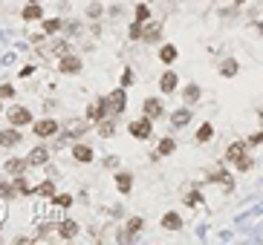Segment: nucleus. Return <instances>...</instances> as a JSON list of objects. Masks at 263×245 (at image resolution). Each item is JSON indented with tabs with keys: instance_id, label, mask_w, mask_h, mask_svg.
Listing matches in <instances>:
<instances>
[{
	"instance_id": "21",
	"label": "nucleus",
	"mask_w": 263,
	"mask_h": 245,
	"mask_svg": "<svg viewBox=\"0 0 263 245\" xmlns=\"http://www.w3.org/2000/svg\"><path fill=\"white\" fill-rule=\"evenodd\" d=\"M35 196H41V199H46V202H49V199L55 196V179H52V176H49V179H44L41 185L35 187Z\"/></svg>"
},
{
	"instance_id": "19",
	"label": "nucleus",
	"mask_w": 263,
	"mask_h": 245,
	"mask_svg": "<svg viewBox=\"0 0 263 245\" xmlns=\"http://www.w3.org/2000/svg\"><path fill=\"white\" fill-rule=\"evenodd\" d=\"M177 84H180V78H177V72H165L159 78V90H162V95H171V93H177Z\"/></svg>"
},
{
	"instance_id": "30",
	"label": "nucleus",
	"mask_w": 263,
	"mask_h": 245,
	"mask_svg": "<svg viewBox=\"0 0 263 245\" xmlns=\"http://www.w3.org/2000/svg\"><path fill=\"white\" fill-rule=\"evenodd\" d=\"M197 141H200V144H206V141H211L214 139V127H211V124H200V130H197V136H194Z\"/></svg>"
},
{
	"instance_id": "6",
	"label": "nucleus",
	"mask_w": 263,
	"mask_h": 245,
	"mask_svg": "<svg viewBox=\"0 0 263 245\" xmlns=\"http://www.w3.org/2000/svg\"><path fill=\"white\" fill-rule=\"evenodd\" d=\"M58 130H61V124L55 118H38V121H32V133L38 139H52V136H58Z\"/></svg>"
},
{
	"instance_id": "34",
	"label": "nucleus",
	"mask_w": 263,
	"mask_h": 245,
	"mask_svg": "<svg viewBox=\"0 0 263 245\" xmlns=\"http://www.w3.org/2000/svg\"><path fill=\"white\" fill-rule=\"evenodd\" d=\"M0 199H3V202H12V199H18V190H15V185H6V182H0Z\"/></svg>"
},
{
	"instance_id": "48",
	"label": "nucleus",
	"mask_w": 263,
	"mask_h": 245,
	"mask_svg": "<svg viewBox=\"0 0 263 245\" xmlns=\"http://www.w3.org/2000/svg\"><path fill=\"white\" fill-rule=\"evenodd\" d=\"M148 3H150V0H148Z\"/></svg>"
},
{
	"instance_id": "16",
	"label": "nucleus",
	"mask_w": 263,
	"mask_h": 245,
	"mask_svg": "<svg viewBox=\"0 0 263 245\" xmlns=\"http://www.w3.org/2000/svg\"><path fill=\"white\" fill-rule=\"evenodd\" d=\"M113 182H116V190H119L122 196H127V193L133 190V173H127V170H119V173L113 176Z\"/></svg>"
},
{
	"instance_id": "43",
	"label": "nucleus",
	"mask_w": 263,
	"mask_h": 245,
	"mask_svg": "<svg viewBox=\"0 0 263 245\" xmlns=\"http://www.w3.org/2000/svg\"><path fill=\"white\" fill-rule=\"evenodd\" d=\"M32 242V236H18V239H15V245H29Z\"/></svg>"
},
{
	"instance_id": "27",
	"label": "nucleus",
	"mask_w": 263,
	"mask_h": 245,
	"mask_svg": "<svg viewBox=\"0 0 263 245\" xmlns=\"http://www.w3.org/2000/svg\"><path fill=\"white\" fill-rule=\"evenodd\" d=\"M23 21H41L44 18V6L41 3H29V6H23Z\"/></svg>"
},
{
	"instance_id": "35",
	"label": "nucleus",
	"mask_w": 263,
	"mask_h": 245,
	"mask_svg": "<svg viewBox=\"0 0 263 245\" xmlns=\"http://www.w3.org/2000/svg\"><path fill=\"white\" fill-rule=\"evenodd\" d=\"M49 202H52L55 208H69V205H72V196H69V193H55Z\"/></svg>"
},
{
	"instance_id": "22",
	"label": "nucleus",
	"mask_w": 263,
	"mask_h": 245,
	"mask_svg": "<svg viewBox=\"0 0 263 245\" xmlns=\"http://www.w3.org/2000/svg\"><path fill=\"white\" fill-rule=\"evenodd\" d=\"M162 228H165V231H180V228H183V216H180L177 210H168V213L162 216Z\"/></svg>"
},
{
	"instance_id": "31",
	"label": "nucleus",
	"mask_w": 263,
	"mask_h": 245,
	"mask_svg": "<svg viewBox=\"0 0 263 245\" xmlns=\"http://www.w3.org/2000/svg\"><path fill=\"white\" fill-rule=\"evenodd\" d=\"M237 72H240V67H237V61H223V64H220V75H226V78H234V75H237Z\"/></svg>"
},
{
	"instance_id": "9",
	"label": "nucleus",
	"mask_w": 263,
	"mask_h": 245,
	"mask_svg": "<svg viewBox=\"0 0 263 245\" xmlns=\"http://www.w3.org/2000/svg\"><path fill=\"white\" fill-rule=\"evenodd\" d=\"M142 41H145V44H159L162 41V21H145V24H142Z\"/></svg>"
},
{
	"instance_id": "5",
	"label": "nucleus",
	"mask_w": 263,
	"mask_h": 245,
	"mask_svg": "<svg viewBox=\"0 0 263 245\" xmlns=\"http://www.w3.org/2000/svg\"><path fill=\"white\" fill-rule=\"evenodd\" d=\"M81 70H84V61H81L75 52H67V55L58 58V72H61V75H78Z\"/></svg>"
},
{
	"instance_id": "46",
	"label": "nucleus",
	"mask_w": 263,
	"mask_h": 245,
	"mask_svg": "<svg viewBox=\"0 0 263 245\" xmlns=\"http://www.w3.org/2000/svg\"><path fill=\"white\" fill-rule=\"evenodd\" d=\"M234 3H246V0H234Z\"/></svg>"
},
{
	"instance_id": "13",
	"label": "nucleus",
	"mask_w": 263,
	"mask_h": 245,
	"mask_svg": "<svg viewBox=\"0 0 263 245\" xmlns=\"http://www.w3.org/2000/svg\"><path fill=\"white\" fill-rule=\"evenodd\" d=\"M142 110H145V116L148 118H162L165 116V104H162V98H156V95H150V98H145V104H142Z\"/></svg>"
},
{
	"instance_id": "14",
	"label": "nucleus",
	"mask_w": 263,
	"mask_h": 245,
	"mask_svg": "<svg viewBox=\"0 0 263 245\" xmlns=\"http://www.w3.org/2000/svg\"><path fill=\"white\" fill-rule=\"evenodd\" d=\"M188 121H191V107H188V104L177 107V110L171 113V127H173V130L188 127Z\"/></svg>"
},
{
	"instance_id": "17",
	"label": "nucleus",
	"mask_w": 263,
	"mask_h": 245,
	"mask_svg": "<svg viewBox=\"0 0 263 245\" xmlns=\"http://www.w3.org/2000/svg\"><path fill=\"white\" fill-rule=\"evenodd\" d=\"M96 133H99L102 139H113V133H116V116H104L102 121H96Z\"/></svg>"
},
{
	"instance_id": "38",
	"label": "nucleus",
	"mask_w": 263,
	"mask_h": 245,
	"mask_svg": "<svg viewBox=\"0 0 263 245\" xmlns=\"http://www.w3.org/2000/svg\"><path fill=\"white\" fill-rule=\"evenodd\" d=\"M15 98V87L12 84H0V101H9Z\"/></svg>"
},
{
	"instance_id": "12",
	"label": "nucleus",
	"mask_w": 263,
	"mask_h": 245,
	"mask_svg": "<svg viewBox=\"0 0 263 245\" xmlns=\"http://www.w3.org/2000/svg\"><path fill=\"white\" fill-rule=\"evenodd\" d=\"M55 231L61 239H75V236H78V222H72L69 216H61L55 225Z\"/></svg>"
},
{
	"instance_id": "11",
	"label": "nucleus",
	"mask_w": 263,
	"mask_h": 245,
	"mask_svg": "<svg viewBox=\"0 0 263 245\" xmlns=\"http://www.w3.org/2000/svg\"><path fill=\"white\" fill-rule=\"evenodd\" d=\"M69 153H72V159L78 164H93V159H96V150H93L90 144H81V141H75Z\"/></svg>"
},
{
	"instance_id": "2",
	"label": "nucleus",
	"mask_w": 263,
	"mask_h": 245,
	"mask_svg": "<svg viewBox=\"0 0 263 245\" xmlns=\"http://www.w3.org/2000/svg\"><path fill=\"white\" fill-rule=\"evenodd\" d=\"M90 130H93V121H87V118H67V124H64V136H67L69 141H81Z\"/></svg>"
},
{
	"instance_id": "28",
	"label": "nucleus",
	"mask_w": 263,
	"mask_h": 245,
	"mask_svg": "<svg viewBox=\"0 0 263 245\" xmlns=\"http://www.w3.org/2000/svg\"><path fill=\"white\" fill-rule=\"evenodd\" d=\"M200 95H203V90L197 87V84H185V90H183V98H185V104L191 107L200 101Z\"/></svg>"
},
{
	"instance_id": "10",
	"label": "nucleus",
	"mask_w": 263,
	"mask_h": 245,
	"mask_svg": "<svg viewBox=\"0 0 263 245\" xmlns=\"http://www.w3.org/2000/svg\"><path fill=\"white\" fill-rule=\"evenodd\" d=\"M49 147L46 144H38V147H32V153L26 156V162H29V167H46L49 164Z\"/></svg>"
},
{
	"instance_id": "25",
	"label": "nucleus",
	"mask_w": 263,
	"mask_h": 245,
	"mask_svg": "<svg viewBox=\"0 0 263 245\" xmlns=\"http://www.w3.org/2000/svg\"><path fill=\"white\" fill-rule=\"evenodd\" d=\"M173 150H177V141H173L171 136H165V139H159V144H156V153H153V159H159V156H171Z\"/></svg>"
},
{
	"instance_id": "8",
	"label": "nucleus",
	"mask_w": 263,
	"mask_h": 245,
	"mask_svg": "<svg viewBox=\"0 0 263 245\" xmlns=\"http://www.w3.org/2000/svg\"><path fill=\"white\" fill-rule=\"evenodd\" d=\"M6 118H9L12 127H26V124L35 121L32 113H29V107H9V110H6Z\"/></svg>"
},
{
	"instance_id": "39",
	"label": "nucleus",
	"mask_w": 263,
	"mask_h": 245,
	"mask_svg": "<svg viewBox=\"0 0 263 245\" xmlns=\"http://www.w3.org/2000/svg\"><path fill=\"white\" fill-rule=\"evenodd\" d=\"M130 84H133V70H130V67H127V70L122 72V81H119V87H125V90H127V87H130Z\"/></svg>"
},
{
	"instance_id": "7",
	"label": "nucleus",
	"mask_w": 263,
	"mask_h": 245,
	"mask_svg": "<svg viewBox=\"0 0 263 245\" xmlns=\"http://www.w3.org/2000/svg\"><path fill=\"white\" fill-rule=\"evenodd\" d=\"M104 116H110V110H107V98L99 95V98H93L90 104H87V116H84V118L96 124V121H102Z\"/></svg>"
},
{
	"instance_id": "33",
	"label": "nucleus",
	"mask_w": 263,
	"mask_h": 245,
	"mask_svg": "<svg viewBox=\"0 0 263 245\" xmlns=\"http://www.w3.org/2000/svg\"><path fill=\"white\" fill-rule=\"evenodd\" d=\"M133 21H139V24L150 21V9H148V3H139L136 9H133Z\"/></svg>"
},
{
	"instance_id": "42",
	"label": "nucleus",
	"mask_w": 263,
	"mask_h": 245,
	"mask_svg": "<svg viewBox=\"0 0 263 245\" xmlns=\"http://www.w3.org/2000/svg\"><path fill=\"white\" fill-rule=\"evenodd\" d=\"M61 32H67V35H78L81 26L78 24H64V29H61Z\"/></svg>"
},
{
	"instance_id": "41",
	"label": "nucleus",
	"mask_w": 263,
	"mask_h": 245,
	"mask_svg": "<svg viewBox=\"0 0 263 245\" xmlns=\"http://www.w3.org/2000/svg\"><path fill=\"white\" fill-rule=\"evenodd\" d=\"M260 141H263V130H260V133H254V136H249V139H246V147H257Z\"/></svg>"
},
{
	"instance_id": "44",
	"label": "nucleus",
	"mask_w": 263,
	"mask_h": 245,
	"mask_svg": "<svg viewBox=\"0 0 263 245\" xmlns=\"http://www.w3.org/2000/svg\"><path fill=\"white\" fill-rule=\"evenodd\" d=\"M116 164H119V159H113V156H110V159H104V167H116Z\"/></svg>"
},
{
	"instance_id": "47",
	"label": "nucleus",
	"mask_w": 263,
	"mask_h": 245,
	"mask_svg": "<svg viewBox=\"0 0 263 245\" xmlns=\"http://www.w3.org/2000/svg\"><path fill=\"white\" fill-rule=\"evenodd\" d=\"M0 113H3V104H0Z\"/></svg>"
},
{
	"instance_id": "1",
	"label": "nucleus",
	"mask_w": 263,
	"mask_h": 245,
	"mask_svg": "<svg viewBox=\"0 0 263 245\" xmlns=\"http://www.w3.org/2000/svg\"><path fill=\"white\" fill-rule=\"evenodd\" d=\"M35 44H38V55H44V58H46V55H55V58H61V55L72 52V47H69L67 38H55V35H52V41H46V44H44V35H41Z\"/></svg>"
},
{
	"instance_id": "36",
	"label": "nucleus",
	"mask_w": 263,
	"mask_h": 245,
	"mask_svg": "<svg viewBox=\"0 0 263 245\" xmlns=\"http://www.w3.org/2000/svg\"><path fill=\"white\" fill-rule=\"evenodd\" d=\"M102 12H104V6L99 3V0H93L90 6H87V18H90V21H99V18H102Z\"/></svg>"
},
{
	"instance_id": "4",
	"label": "nucleus",
	"mask_w": 263,
	"mask_h": 245,
	"mask_svg": "<svg viewBox=\"0 0 263 245\" xmlns=\"http://www.w3.org/2000/svg\"><path fill=\"white\" fill-rule=\"evenodd\" d=\"M104 98H107V110H110V116L119 118L127 110V90H125V87H116L113 93H107Z\"/></svg>"
},
{
	"instance_id": "18",
	"label": "nucleus",
	"mask_w": 263,
	"mask_h": 245,
	"mask_svg": "<svg viewBox=\"0 0 263 245\" xmlns=\"http://www.w3.org/2000/svg\"><path fill=\"white\" fill-rule=\"evenodd\" d=\"M26 167H29V162L26 159H6L3 162V173H9V176H21V173H26Z\"/></svg>"
},
{
	"instance_id": "29",
	"label": "nucleus",
	"mask_w": 263,
	"mask_h": 245,
	"mask_svg": "<svg viewBox=\"0 0 263 245\" xmlns=\"http://www.w3.org/2000/svg\"><path fill=\"white\" fill-rule=\"evenodd\" d=\"M243 153H246V141H234V144L226 147V162H234V159L243 156Z\"/></svg>"
},
{
	"instance_id": "37",
	"label": "nucleus",
	"mask_w": 263,
	"mask_h": 245,
	"mask_svg": "<svg viewBox=\"0 0 263 245\" xmlns=\"http://www.w3.org/2000/svg\"><path fill=\"white\" fill-rule=\"evenodd\" d=\"M127 38L130 41H142V24L139 21H133V24L127 26Z\"/></svg>"
},
{
	"instance_id": "32",
	"label": "nucleus",
	"mask_w": 263,
	"mask_h": 245,
	"mask_svg": "<svg viewBox=\"0 0 263 245\" xmlns=\"http://www.w3.org/2000/svg\"><path fill=\"white\" fill-rule=\"evenodd\" d=\"M252 164H254L252 153H243V156H237V159H234V167H237L240 173H246V170H252Z\"/></svg>"
},
{
	"instance_id": "20",
	"label": "nucleus",
	"mask_w": 263,
	"mask_h": 245,
	"mask_svg": "<svg viewBox=\"0 0 263 245\" xmlns=\"http://www.w3.org/2000/svg\"><path fill=\"white\" fill-rule=\"evenodd\" d=\"M12 185H15V190H18V196H35V187L26 182V173L12 176Z\"/></svg>"
},
{
	"instance_id": "3",
	"label": "nucleus",
	"mask_w": 263,
	"mask_h": 245,
	"mask_svg": "<svg viewBox=\"0 0 263 245\" xmlns=\"http://www.w3.org/2000/svg\"><path fill=\"white\" fill-rule=\"evenodd\" d=\"M127 133H130L133 139H139V141H148L150 136H153V118H148V116L133 118V121L127 124Z\"/></svg>"
},
{
	"instance_id": "23",
	"label": "nucleus",
	"mask_w": 263,
	"mask_h": 245,
	"mask_svg": "<svg viewBox=\"0 0 263 245\" xmlns=\"http://www.w3.org/2000/svg\"><path fill=\"white\" fill-rule=\"evenodd\" d=\"M41 26H44V35L52 38L64 29V21H61V18H41Z\"/></svg>"
},
{
	"instance_id": "26",
	"label": "nucleus",
	"mask_w": 263,
	"mask_h": 245,
	"mask_svg": "<svg viewBox=\"0 0 263 245\" xmlns=\"http://www.w3.org/2000/svg\"><path fill=\"white\" fill-rule=\"evenodd\" d=\"M177 55H180V49L173 47V44H162V47H159V61H162V64L171 67L173 61H177Z\"/></svg>"
},
{
	"instance_id": "24",
	"label": "nucleus",
	"mask_w": 263,
	"mask_h": 245,
	"mask_svg": "<svg viewBox=\"0 0 263 245\" xmlns=\"http://www.w3.org/2000/svg\"><path fill=\"white\" fill-rule=\"evenodd\" d=\"M142 228H145V219H142V216H130V219H127V231H125V239H127V242H130V239H133L136 233H142Z\"/></svg>"
},
{
	"instance_id": "45",
	"label": "nucleus",
	"mask_w": 263,
	"mask_h": 245,
	"mask_svg": "<svg viewBox=\"0 0 263 245\" xmlns=\"http://www.w3.org/2000/svg\"><path fill=\"white\" fill-rule=\"evenodd\" d=\"M29 3H44V0H29Z\"/></svg>"
},
{
	"instance_id": "40",
	"label": "nucleus",
	"mask_w": 263,
	"mask_h": 245,
	"mask_svg": "<svg viewBox=\"0 0 263 245\" xmlns=\"http://www.w3.org/2000/svg\"><path fill=\"white\" fill-rule=\"evenodd\" d=\"M200 202H203V196H200L197 190H191V193L185 196V205H191V208H194V205H200Z\"/></svg>"
},
{
	"instance_id": "15",
	"label": "nucleus",
	"mask_w": 263,
	"mask_h": 245,
	"mask_svg": "<svg viewBox=\"0 0 263 245\" xmlns=\"http://www.w3.org/2000/svg\"><path fill=\"white\" fill-rule=\"evenodd\" d=\"M23 139V133L18 127H9V130H0V147H6V150H12V147H18Z\"/></svg>"
}]
</instances>
